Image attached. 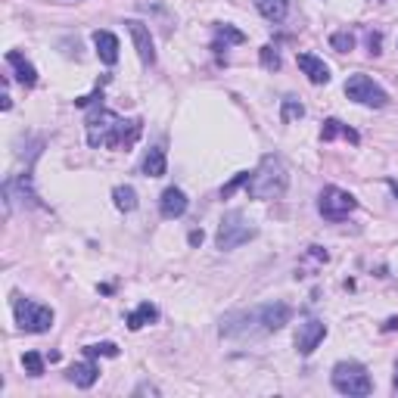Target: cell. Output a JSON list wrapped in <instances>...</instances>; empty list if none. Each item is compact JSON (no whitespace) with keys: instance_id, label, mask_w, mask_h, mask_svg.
Listing matches in <instances>:
<instances>
[{"instance_id":"obj_5","label":"cell","mask_w":398,"mask_h":398,"mask_svg":"<svg viewBox=\"0 0 398 398\" xmlns=\"http://www.w3.org/2000/svg\"><path fill=\"white\" fill-rule=\"evenodd\" d=\"M12 311H16L19 330H25V333H47V330L53 327V308H47V305H41V302L16 296L12 298Z\"/></svg>"},{"instance_id":"obj_3","label":"cell","mask_w":398,"mask_h":398,"mask_svg":"<svg viewBox=\"0 0 398 398\" xmlns=\"http://www.w3.org/2000/svg\"><path fill=\"white\" fill-rule=\"evenodd\" d=\"M255 236H258V227H255L252 221H246L243 211H227V215L221 218V224H218L215 246L221 249V252H230V249L243 246V243L255 240Z\"/></svg>"},{"instance_id":"obj_8","label":"cell","mask_w":398,"mask_h":398,"mask_svg":"<svg viewBox=\"0 0 398 398\" xmlns=\"http://www.w3.org/2000/svg\"><path fill=\"white\" fill-rule=\"evenodd\" d=\"M323 336H327V323H323V321H314V317H311V321L298 323V333H296L298 354H311L323 342Z\"/></svg>"},{"instance_id":"obj_20","label":"cell","mask_w":398,"mask_h":398,"mask_svg":"<svg viewBox=\"0 0 398 398\" xmlns=\"http://www.w3.org/2000/svg\"><path fill=\"white\" fill-rule=\"evenodd\" d=\"M112 199H115V209L118 211H134L137 209V190L131 184H122L112 190Z\"/></svg>"},{"instance_id":"obj_15","label":"cell","mask_w":398,"mask_h":398,"mask_svg":"<svg viewBox=\"0 0 398 398\" xmlns=\"http://www.w3.org/2000/svg\"><path fill=\"white\" fill-rule=\"evenodd\" d=\"M93 47H97V56L106 66L118 62V37L112 31H93Z\"/></svg>"},{"instance_id":"obj_17","label":"cell","mask_w":398,"mask_h":398,"mask_svg":"<svg viewBox=\"0 0 398 398\" xmlns=\"http://www.w3.org/2000/svg\"><path fill=\"white\" fill-rule=\"evenodd\" d=\"M333 137H345L348 143H361V137H358V131H354V128L342 124L339 118H327L323 128H321V140H333Z\"/></svg>"},{"instance_id":"obj_4","label":"cell","mask_w":398,"mask_h":398,"mask_svg":"<svg viewBox=\"0 0 398 398\" xmlns=\"http://www.w3.org/2000/svg\"><path fill=\"white\" fill-rule=\"evenodd\" d=\"M330 379H333V389L342 392V395H370L373 392L370 373L358 361H339L330 373Z\"/></svg>"},{"instance_id":"obj_2","label":"cell","mask_w":398,"mask_h":398,"mask_svg":"<svg viewBox=\"0 0 398 398\" xmlns=\"http://www.w3.org/2000/svg\"><path fill=\"white\" fill-rule=\"evenodd\" d=\"M286 184H290V174H286V165L280 162V155L267 153L261 155L258 168L252 171L246 184L249 199H277L286 193Z\"/></svg>"},{"instance_id":"obj_29","label":"cell","mask_w":398,"mask_h":398,"mask_svg":"<svg viewBox=\"0 0 398 398\" xmlns=\"http://www.w3.org/2000/svg\"><path fill=\"white\" fill-rule=\"evenodd\" d=\"M97 100H103V87H97L93 93H87V97H78L75 100V106H81V109H87V106H93Z\"/></svg>"},{"instance_id":"obj_1","label":"cell","mask_w":398,"mask_h":398,"mask_svg":"<svg viewBox=\"0 0 398 398\" xmlns=\"http://www.w3.org/2000/svg\"><path fill=\"white\" fill-rule=\"evenodd\" d=\"M143 134V122L140 118H128L97 106L93 112H87V143L93 149L109 146V149H131L137 143V137Z\"/></svg>"},{"instance_id":"obj_26","label":"cell","mask_w":398,"mask_h":398,"mask_svg":"<svg viewBox=\"0 0 398 398\" xmlns=\"http://www.w3.org/2000/svg\"><path fill=\"white\" fill-rule=\"evenodd\" d=\"M215 31H218V37H221L224 44H243V41H246V35H243V31H236L234 25H218Z\"/></svg>"},{"instance_id":"obj_30","label":"cell","mask_w":398,"mask_h":398,"mask_svg":"<svg viewBox=\"0 0 398 398\" xmlns=\"http://www.w3.org/2000/svg\"><path fill=\"white\" fill-rule=\"evenodd\" d=\"M199 243H202V230H193V234H190V246H199Z\"/></svg>"},{"instance_id":"obj_21","label":"cell","mask_w":398,"mask_h":398,"mask_svg":"<svg viewBox=\"0 0 398 398\" xmlns=\"http://www.w3.org/2000/svg\"><path fill=\"white\" fill-rule=\"evenodd\" d=\"M302 115H305V106L298 103L296 97H283V103H280V118L290 124V122H296V118H302Z\"/></svg>"},{"instance_id":"obj_31","label":"cell","mask_w":398,"mask_h":398,"mask_svg":"<svg viewBox=\"0 0 398 398\" xmlns=\"http://www.w3.org/2000/svg\"><path fill=\"white\" fill-rule=\"evenodd\" d=\"M386 184H389V190L395 193V199H398V180L395 178H386Z\"/></svg>"},{"instance_id":"obj_9","label":"cell","mask_w":398,"mask_h":398,"mask_svg":"<svg viewBox=\"0 0 398 398\" xmlns=\"http://www.w3.org/2000/svg\"><path fill=\"white\" fill-rule=\"evenodd\" d=\"M128 31H131V41H134V50L137 56H140L143 66H153L155 62V47H153V35H149V28L143 22H137V19H128Z\"/></svg>"},{"instance_id":"obj_32","label":"cell","mask_w":398,"mask_h":398,"mask_svg":"<svg viewBox=\"0 0 398 398\" xmlns=\"http://www.w3.org/2000/svg\"><path fill=\"white\" fill-rule=\"evenodd\" d=\"M383 330H398V317H389V321H386V327Z\"/></svg>"},{"instance_id":"obj_19","label":"cell","mask_w":398,"mask_h":398,"mask_svg":"<svg viewBox=\"0 0 398 398\" xmlns=\"http://www.w3.org/2000/svg\"><path fill=\"white\" fill-rule=\"evenodd\" d=\"M252 3L267 22H283L290 12V0H252Z\"/></svg>"},{"instance_id":"obj_24","label":"cell","mask_w":398,"mask_h":398,"mask_svg":"<svg viewBox=\"0 0 398 398\" xmlns=\"http://www.w3.org/2000/svg\"><path fill=\"white\" fill-rule=\"evenodd\" d=\"M330 47H333L336 53H348V50L354 47V35L352 31H336V35L330 37Z\"/></svg>"},{"instance_id":"obj_16","label":"cell","mask_w":398,"mask_h":398,"mask_svg":"<svg viewBox=\"0 0 398 398\" xmlns=\"http://www.w3.org/2000/svg\"><path fill=\"white\" fill-rule=\"evenodd\" d=\"M165 168H168L165 146H149L146 155H143V174H146V178H162Z\"/></svg>"},{"instance_id":"obj_22","label":"cell","mask_w":398,"mask_h":398,"mask_svg":"<svg viewBox=\"0 0 398 398\" xmlns=\"http://www.w3.org/2000/svg\"><path fill=\"white\" fill-rule=\"evenodd\" d=\"M84 354L87 358H97V354H103V358H118V345L115 342H93V345H84Z\"/></svg>"},{"instance_id":"obj_12","label":"cell","mask_w":398,"mask_h":398,"mask_svg":"<svg viewBox=\"0 0 398 398\" xmlns=\"http://www.w3.org/2000/svg\"><path fill=\"white\" fill-rule=\"evenodd\" d=\"M298 68L305 72V78L311 84H327L330 81V66L314 53H298Z\"/></svg>"},{"instance_id":"obj_6","label":"cell","mask_w":398,"mask_h":398,"mask_svg":"<svg viewBox=\"0 0 398 398\" xmlns=\"http://www.w3.org/2000/svg\"><path fill=\"white\" fill-rule=\"evenodd\" d=\"M354 209H358V199L348 190H342V187H323L321 196H317V211L327 221H345Z\"/></svg>"},{"instance_id":"obj_7","label":"cell","mask_w":398,"mask_h":398,"mask_svg":"<svg viewBox=\"0 0 398 398\" xmlns=\"http://www.w3.org/2000/svg\"><path fill=\"white\" fill-rule=\"evenodd\" d=\"M345 97L361 106H373V109H383V106L389 103V93H386L370 75H352V78L345 81Z\"/></svg>"},{"instance_id":"obj_11","label":"cell","mask_w":398,"mask_h":398,"mask_svg":"<svg viewBox=\"0 0 398 398\" xmlns=\"http://www.w3.org/2000/svg\"><path fill=\"white\" fill-rule=\"evenodd\" d=\"M187 193L184 190H178V187H168L165 193H162V199H159V211H162V218H168V221H174V218H180L187 211Z\"/></svg>"},{"instance_id":"obj_10","label":"cell","mask_w":398,"mask_h":398,"mask_svg":"<svg viewBox=\"0 0 398 398\" xmlns=\"http://www.w3.org/2000/svg\"><path fill=\"white\" fill-rule=\"evenodd\" d=\"M258 317L265 333H277V330H283L290 323L292 308L286 302H267V305H258Z\"/></svg>"},{"instance_id":"obj_33","label":"cell","mask_w":398,"mask_h":398,"mask_svg":"<svg viewBox=\"0 0 398 398\" xmlns=\"http://www.w3.org/2000/svg\"><path fill=\"white\" fill-rule=\"evenodd\" d=\"M392 389L398 392V364H395V379H392Z\"/></svg>"},{"instance_id":"obj_28","label":"cell","mask_w":398,"mask_h":398,"mask_svg":"<svg viewBox=\"0 0 398 398\" xmlns=\"http://www.w3.org/2000/svg\"><path fill=\"white\" fill-rule=\"evenodd\" d=\"M367 47H370V56H379L383 53V35H379V31H370V35H367Z\"/></svg>"},{"instance_id":"obj_23","label":"cell","mask_w":398,"mask_h":398,"mask_svg":"<svg viewBox=\"0 0 398 398\" xmlns=\"http://www.w3.org/2000/svg\"><path fill=\"white\" fill-rule=\"evenodd\" d=\"M22 367H25L28 377H41V373H44V358L37 352H25L22 354Z\"/></svg>"},{"instance_id":"obj_14","label":"cell","mask_w":398,"mask_h":398,"mask_svg":"<svg viewBox=\"0 0 398 398\" xmlns=\"http://www.w3.org/2000/svg\"><path fill=\"white\" fill-rule=\"evenodd\" d=\"M66 377H68V383H75L78 389H91V386L97 383V377H100V367L93 364V361H81V364L68 367Z\"/></svg>"},{"instance_id":"obj_13","label":"cell","mask_w":398,"mask_h":398,"mask_svg":"<svg viewBox=\"0 0 398 398\" xmlns=\"http://www.w3.org/2000/svg\"><path fill=\"white\" fill-rule=\"evenodd\" d=\"M6 62L16 68V81H19L22 87H35V84H37V68L31 66V62L25 59L19 50H10V53H6Z\"/></svg>"},{"instance_id":"obj_18","label":"cell","mask_w":398,"mask_h":398,"mask_svg":"<svg viewBox=\"0 0 398 398\" xmlns=\"http://www.w3.org/2000/svg\"><path fill=\"white\" fill-rule=\"evenodd\" d=\"M153 321H159V308H155V305H149V302L137 305V308L124 317L128 330H140V327H146V323H153Z\"/></svg>"},{"instance_id":"obj_25","label":"cell","mask_w":398,"mask_h":398,"mask_svg":"<svg viewBox=\"0 0 398 398\" xmlns=\"http://www.w3.org/2000/svg\"><path fill=\"white\" fill-rule=\"evenodd\" d=\"M258 56H261V66H265L267 72H277V68H280V53H277V47L265 44V47L258 50Z\"/></svg>"},{"instance_id":"obj_27","label":"cell","mask_w":398,"mask_h":398,"mask_svg":"<svg viewBox=\"0 0 398 398\" xmlns=\"http://www.w3.org/2000/svg\"><path fill=\"white\" fill-rule=\"evenodd\" d=\"M249 178H252V171H240V174H234V180H230V184H224L221 187V196L227 199L230 193L236 190V187H243V184H249Z\"/></svg>"}]
</instances>
